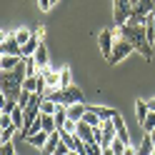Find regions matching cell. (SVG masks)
<instances>
[{
  "mask_svg": "<svg viewBox=\"0 0 155 155\" xmlns=\"http://www.w3.org/2000/svg\"><path fill=\"white\" fill-rule=\"evenodd\" d=\"M118 35L125 38V40H130L135 45V50H138L143 58H153V45L148 43V38H145V25H130V23H125L118 28Z\"/></svg>",
  "mask_w": 155,
  "mask_h": 155,
  "instance_id": "obj_1",
  "label": "cell"
},
{
  "mask_svg": "<svg viewBox=\"0 0 155 155\" xmlns=\"http://www.w3.org/2000/svg\"><path fill=\"white\" fill-rule=\"evenodd\" d=\"M115 33H118V30H115ZM133 50H135V45H133L130 40H125V38L118 35V38H115V45H113V55H110L108 63H110V65H118L123 58H128Z\"/></svg>",
  "mask_w": 155,
  "mask_h": 155,
  "instance_id": "obj_2",
  "label": "cell"
},
{
  "mask_svg": "<svg viewBox=\"0 0 155 155\" xmlns=\"http://www.w3.org/2000/svg\"><path fill=\"white\" fill-rule=\"evenodd\" d=\"M0 55H20V58H23V45L18 43L15 33H3V45H0Z\"/></svg>",
  "mask_w": 155,
  "mask_h": 155,
  "instance_id": "obj_3",
  "label": "cell"
},
{
  "mask_svg": "<svg viewBox=\"0 0 155 155\" xmlns=\"http://www.w3.org/2000/svg\"><path fill=\"white\" fill-rule=\"evenodd\" d=\"M115 38H118V33L115 30H100V35H98V43H100V53H103V58L105 60H110V55H113V45H115Z\"/></svg>",
  "mask_w": 155,
  "mask_h": 155,
  "instance_id": "obj_4",
  "label": "cell"
},
{
  "mask_svg": "<svg viewBox=\"0 0 155 155\" xmlns=\"http://www.w3.org/2000/svg\"><path fill=\"white\" fill-rule=\"evenodd\" d=\"M113 15H115V23H118V28H120V25H125V23L130 20V15H133V5H120V3H115Z\"/></svg>",
  "mask_w": 155,
  "mask_h": 155,
  "instance_id": "obj_5",
  "label": "cell"
},
{
  "mask_svg": "<svg viewBox=\"0 0 155 155\" xmlns=\"http://www.w3.org/2000/svg\"><path fill=\"white\" fill-rule=\"evenodd\" d=\"M63 103L65 105H73V103H83V90L78 85H70V88H63Z\"/></svg>",
  "mask_w": 155,
  "mask_h": 155,
  "instance_id": "obj_6",
  "label": "cell"
},
{
  "mask_svg": "<svg viewBox=\"0 0 155 155\" xmlns=\"http://www.w3.org/2000/svg\"><path fill=\"white\" fill-rule=\"evenodd\" d=\"M45 83H48V90H58V88H60V70L45 68ZM48 90H45V93H48Z\"/></svg>",
  "mask_w": 155,
  "mask_h": 155,
  "instance_id": "obj_7",
  "label": "cell"
},
{
  "mask_svg": "<svg viewBox=\"0 0 155 155\" xmlns=\"http://www.w3.org/2000/svg\"><path fill=\"white\" fill-rule=\"evenodd\" d=\"M85 113H88V105H85V103H73V105H68V118H70V120H83Z\"/></svg>",
  "mask_w": 155,
  "mask_h": 155,
  "instance_id": "obj_8",
  "label": "cell"
},
{
  "mask_svg": "<svg viewBox=\"0 0 155 155\" xmlns=\"http://www.w3.org/2000/svg\"><path fill=\"white\" fill-rule=\"evenodd\" d=\"M113 123H115V130H118V140H123V143L130 145V135H128V128H125V120L120 118V113L113 118Z\"/></svg>",
  "mask_w": 155,
  "mask_h": 155,
  "instance_id": "obj_9",
  "label": "cell"
},
{
  "mask_svg": "<svg viewBox=\"0 0 155 155\" xmlns=\"http://www.w3.org/2000/svg\"><path fill=\"white\" fill-rule=\"evenodd\" d=\"M35 63H38V68H40V70H45V68H50V65H48V45L45 43H40V45H38V50H35Z\"/></svg>",
  "mask_w": 155,
  "mask_h": 155,
  "instance_id": "obj_10",
  "label": "cell"
},
{
  "mask_svg": "<svg viewBox=\"0 0 155 155\" xmlns=\"http://www.w3.org/2000/svg\"><path fill=\"white\" fill-rule=\"evenodd\" d=\"M90 110H93L95 115H98L100 120H113L115 115H118V110H115V108H105V105H93Z\"/></svg>",
  "mask_w": 155,
  "mask_h": 155,
  "instance_id": "obj_11",
  "label": "cell"
},
{
  "mask_svg": "<svg viewBox=\"0 0 155 155\" xmlns=\"http://www.w3.org/2000/svg\"><path fill=\"white\" fill-rule=\"evenodd\" d=\"M153 150H155V140L150 138V133H145L143 143L138 145V155H153Z\"/></svg>",
  "mask_w": 155,
  "mask_h": 155,
  "instance_id": "obj_12",
  "label": "cell"
},
{
  "mask_svg": "<svg viewBox=\"0 0 155 155\" xmlns=\"http://www.w3.org/2000/svg\"><path fill=\"white\" fill-rule=\"evenodd\" d=\"M48 138H50V133H45V130H40V133H35V135H30V138H25L28 143L33 145V148H45V143H48Z\"/></svg>",
  "mask_w": 155,
  "mask_h": 155,
  "instance_id": "obj_13",
  "label": "cell"
},
{
  "mask_svg": "<svg viewBox=\"0 0 155 155\" xmlns=\"http://www.w3.org/2000/svg\"><path fill=\"white\" fill-rule=\"evenodd\" d=\"M60 140H63V138H60V133H58V130H55V133H50V138H48L45 148H43V155H53V153H55V148L60 145Z\"/></svg>",
  "mask_w": 155,
  "mask_h": 155,
  "instance_id": "obj_14",
  "label": "cell"
},
{
  "mask_svg": "<svg viewBox=\"0 0 155 155\" xmlns=\"http://www.w3.org/2000/svg\"><path fill=\"white\" fill-rule=\"evenodd\" d=\"M20 60H23L20 55H3L0 58V68H3V70H15V68L20 65Z\"/></svg>",
  "mask_w": 155,
  "mask_h": 155,
  "instance_id": "obj_15",
  "label": "cell"
},
{
  "mask_svg": "<svg viewBox=\"0 0 155 155\" xmlns=\"http://www.w3.org/2000/svg\"><path fill=\"white\" fill-rule=\"evenodd\" d=\"M148 100H138L135 103V115H138V123H143L145 118H148Z\"/></svg>",
  "mask_w": 155,
  "mask_h": 155,
  "instance_id": "obj_16",
  "label": "cell"
},
{
  "mask_svg": "<svg viewBox=\"0 0 155 155\" xmlns=\"http://www.w3.org/2000/svg\"><path fill=\"white\" fill-rule=\"evenodd\" d=\"M43 40H40V38H30V43H28V45H23V58H28V55H35V50H38V45H40Z\"/></svg>",
  "mask_w": 155,
  "mask_h": 155,
  "instance_id": "obj_17",
  "label": "cell"
},
{
  "mask_svg": "<svg viewBox=\"0 0 155 155\" xmlns=\"http://www.w3.org/2000/svg\"><path fill=\"white\" fill-rule=\"evenodd\" d=\"M18 108L15 98H3V108H0V115H13V110Z\"/></svg>",
  "mask_w": 155,
  "mask_h": 155,
  "instance_id": "obj_18",
  "label": "cell"
},
{
  "mask_svg": "<svg viewBox=\"0 0 155 155\" xmlns=\"http://www.w3.org/2000/svg\"><path fill=\"white\" fill-rule=\"evenodd\" d=\"M18 133H20V130H18L15 125H10V128H3V133H0V140H3V143H10L13 138H18Z\"/></svg>",
  "mask_w": 155,
  "mask_h": 155,
  "instance_id": "obj_19",
  "label": "cell"
},
{
  "mask_svg": "<svg viewBox=\"0 0 155 155\" xmlns=\"http://www.w3.org/2000/svg\"><path fill=\"white\" fill-rule=\"evenodd\" d=\"M70 85H73L70 68H60V88H70Z\"/></svg>",
  "mask_w": 155,
  "mask_h": 155,
  "instance_id": "obj_20",
  "label": "cell"
},
{
  "mask_svg": "<svg viewBox=\"0 0 155 155\" xmlns=\"http://www.w3.org/2000/svg\"><path fill=\"white\" fill-rule=\"evenodd\" d=\"M35 33H30V30H25V28H20V30H15V38H18V43L20 45H28L30 43V38H33Z\"/></svg>",
  "mask_w": 155,
  "mask_h": 155,
  "instance_id": "obj_21",
  "label": "cell"
},
{
  "mask_svg": "<svg viewBox=\"0 0 155 155\" xmlns=\"http://www.w3.org/2000/svg\"><path fill=\"white\" fill-rule=\"evenodd\" d=\"M23 90H28V93H38V75L25 78V80H23Z\"/></svg>",
  "mask_w": 155,
  "mask_h": 155,
  "instance_id": "obj_22",
  "label": "cell"
},
{
  "mask_svg": "<svg viewBox=\"0 0 155 155\" xmlns=\"http://www.w3.org/2000/svg\"><path fill=\"white\" fill-rule=\"evenodd\" d=\"M140 128H143V133H153L155 130V113H148V118L140 123Z\"/></svg>",
  "mask_w": 155,
  "mask_h": 155,
  "instance_id": "obj_23",
  "label": "cell"
},
{
  "mask_svg": "<svg viewBox=\"0 0 155 155\" xmlns=\"http://www.w3.org/2000/svg\"><path fill=\"white\" fill-rule=\"evenodd\" d=\"M55 110H58V103H53V100H43V105H40V113L43 115H55Z\"/></svg>",
  "mask_w": 155,
  "mask_h": 155,
  "instance_id": "obj_24",
  "label": "cell"
},
{
  "mask_svg": "<svg viewBox=\"0 0 155 155\" xmlns=\"http://www.w3.org/2000/svg\"><path fill=\"white\" fill-rule=\"evenodd\" d=\"M110 148L115 150V155H125V148H128V143H123V140H113Z\"/></svg>",
  "mask_w": 155,
  "mask_h": 155,
  "instance_id": "obj_25",
  "label": "cell"
},
{
  "mask_svg": "<svg viewBox=\"0 0 155 155\" xmlns=\"http://www.w3.org/2000/svg\"><path fill=\"white\" fill-rule=\"evenodd\" d=\"M88 155H103V145L100 143H88Z\"/></svg>",
  "mask_w": 155,
  "mask_h": 155,
  "instance_id": "obj_26",
  "label": "cell"
},
{
  "mask_svg": "<svg viewBox=\"0 0 155 155\" xmlns=\"http://www.w3.org/2000/svg\"><path fill=\"white\" fill-rule=\"evenodd\" d=\"M0 155H15V148H13V140H10V143H3V150H0Z\"/></svg>",
  "mask_w": 155,
  "mask_h": 155,
  "instance_id": "obj_27",
  "label": "cell"
},
{
  "mask_svg": "<svg viewBox=\"0 0 155 155\" xmlns=\"http://www.w3.org/2000/svg\"><path fill=\"white\" fill-rule=\"evenodd\" d=\"M68 153H70V148H68V143H63V140H60V145L55 148V153H53V155H68Z\"/></svg>",
  "mask_w": 155,
  "mask_h": 155,
  "instance_id": "obj_28",
  "label": "cell"
},
{
  "mask_svg": "<svg viewBox=\"0 0 155 155\" xmlns=\"http://www.w3.org/2000/svg\"><path fill=\"white\" fill-rule=\"evenodd\" d=\"M10 125H13L10 115H0V128H10Z\"/></svg>",
  "mask_w": 155,
  "mask_h": 155,
  "instance_id": "obj_29",
  "label": "cell"
},
{
  "mask_svg": "<svg viewBox=\"0 0 155 155\" xmlns=\"http://www.w3.org/2000/svg\"><path fill=\"white\" fill-rule=\"evenodd\" d=\"M38 5H40V10H50V8H53V0H38Z\"/></svg>",
  "mask_w": 155,
  "mask_h": 155,
  "instance_id": "obj_30",
  "label": "cell"
},
{
  "mask_svg": "<svg viewBox=\"0 0 155 155\" xmlns=\"http://www.w3.org/2000/svg\"><path fill=\"white\" fill-rule=\"evenodd\" d=\"M43 35H45V25H40V28L35 30V38H40V40H43Z\"/></svg>",
  "mask_w": 155,
  "mask_h": 155,
  "instance_id": "obj_31",
  "label": "cell"
},
{
  "mask_svg": "<svg viewBox=\"0 0 155 155\" xmlns=\"http://www.w3.org/2000/svg\"><path fill=\"white\" fill-rule=\"evenodd\" d=\"M125 155H138V148H133V145H128V148H125Z\"/></svg>",
  "mask_w": 155,
  "mask_h": 155,
  "instance_id": "obj_32",
  "label": "cell"
},
{
  "mask_svg": "<svg viewBox=\"0 0 155 155\" xmlns=\"http://www.w3.org/2000/svg\"><path fill=\"white\" fill-rule=\"evenodd\" d=\"M148 110L155 113V98H148Z\"/></svg>",
  "mask_w": 155,
  "mask_h": 155,
  "instance_id": "obj_33",
  "label": "cell"
},
{
  "mask_svg": "<svg viewBox=\"0 0 155 155\" xmlns=\"http://www.w3.org/2000/svg\"><path fill=\"white\" fill-rule=\"evenodd\" d=\"M103 155H115V150L113 148H103Z\"/></svg>",
  "mask_w": 155,
  "mask_h": 155,
  "instance_id": "obj_34",
  "label": "cell"
},
{
  "mask_svg": "<svg viewBox=\"0 0 155 155\" xmlns=\"http://www.w3.org/2000/svg\"><path fill=\"white\" fill-rule=\"evenodd\" d=\"M115 3H120V5H130V0H115Z\"/></svg>",
  "mask_w": 155,
  "mask_h": 155,
  "instance_id": "obj_35",
  "label": "cell"
},
{
  "mask_svg": "<svg viewBox=\"0 0 155 155\" xmlns=\"http://www.w3.org/2000/svg\"><path fill=\"white\" fill-rule=\"evenodd\" d=\"M150 20H153V28H155V13H150Z\"/></svg>",
  "mask_w": 155,
  "mask_h": 155,
  "instance_id": "obj_36",
  "label": "cell"
},
{
  "mask_svg": "<svg viewBox=\"0 0 155 155\" xmlns=\"http://www.w3.org/2000/svg\"><path fill=\"white\" fill-rule=\"evenodd\" d=\"M138 3H140V0H130V5H133V8H135V5H138Z\"/></svg>",
  "mask_w": 155,
  "mask_h": 155,
  "instance_id": "obj_37",
  "label": "cell"
},
{
  "mask_svg": "<svg viewBox=\"0 0 155 155\" xmlns=\"http://www.w3.org/2000/svg\"><path fill=\"white\" fill-rule=\"evenodd\" d=\"M68 155H80V153H75V150H70V153H68Z\"/></svg>",
  "mask_w": 155,
  "mask_h": 155,
  "instance_id": "obj_38",
  "label": "cell"
},
{
  "mask_svg": "<svg viewBox=\"0 0 155 155\" xmlns=\"http://www.w3.org/2000/svg\"><path fill=\"white\" fill-rule=\"evenodd\" d=\"M150 138H153V140H155V130H153V133H150Z\"/></svg>",
  "mask_w": 155,
  "mask_h": 155,
  "instance_id": "obj_39",
  "label": "cell"
},
{
  "mask_svg": "<svg viewBox=\"0 0 155 155\" xmlns=\"http://www.w3.org/2000/svg\"><path fill=\"white\" fill-rule=\"evenodd\" d=\"M55 3H58V0H53V5H55Z\"/></svg>",
  "mask_w": 155,
  "mask_h": 155,
  "instance_id": "obj_40",
  "label": "cell"
},
{
  "mask_svg": "<svg viewBox=\"0 0 155 155\" xmlns=\"http://www.w3.org/2000/svg\"><path fill=\"white\" fill-rule=\"evenodd\" d=\"M153 155H155V150H153Z\"/></svg>",
  "mask_w": 155,
  "mask_h": 155,
  "instance_id": "obj_41",
  "label": "cell"
}]
</instances>
